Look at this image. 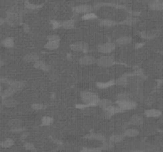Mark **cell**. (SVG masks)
<instances>
[{
    "instance_id": "1",
    "label": "cell",
    "mask_w": 163,
    "mask_h": 152,
    "mask_svg": "<svg viewBox=\"0 0 163 152\" xmlns=\"http://www.w3.org/2000/svg\"><path fill=\"white\" fill-rule=\"evenodd\" d=\"M81 99L82 100L83 102L86 104L87 107H92V106H98L100 99L98 95L92 91H85L81 92Z\"/></svg>"
},
{
    "instance_id": "2",
    "label": "cell",
    "mask_w": 163,
    "mask_h": 152,
    "mask_svg": "<svg viewBox=\"0 0 163 152\" xmlns=\"http://www.w3.org/2000/svg\"><path fill=\"white\" fill-rule=\"evenodd\" d=\"M97 64L103 67H109L115 64V58L111 55L101 56L97 59Z\"/></svg>"
},
{
    "instance_id": "3",
    "label": "cell",
    "mask_w": 163,
    "mask_h": 152,
    "mask_svg": "<svg viewBox=\"0 0 163 152\" xmlns=\"http://www.w3.org/2000/svg\"><path fill=\"white\" fill-rule=\"evenodd\" d=\"M118 106L124 110H131L136 108L137 104L135 101H131V100H126V101H117Z\"/></svg>"
},
{
    "instance_id": "4",
    "label": "cell",
    "mask_w": 163,
    "mask_h": 152,
    "mask_svg": "<svg viewBox=\"0 0 163 152\" xmlns=\"http://www.w3.org/2000/svg\"><path fill=\"white\" fill-rule=\"evenodd\" d=\"M115 48V44L111 42H106L98 46V51L100 53H110Z\"/></svg>"
},
{
    "instance_id": "5",
    "label": "cell",
    "mask_w": 163,
    "mask_h": 152,
    "mask_svg": "<svg viewBox=\"0 0 163 152\" xmlns=\"http://www.w3.org/2000/svg\"><path fill=\"white\" fill-rule=\"evenodd\" d=\"M97 63V59L96 57L92 55H85L80 58L79 59V63L83 66H92V64Z\"/></svg>"
},
{
    "instance_id": "6",
    "label": "cell",
    "mask_w": 163,
    "mask_h": 152,
    "mask_svg": "<svg viewBox=\"0 0 163 152\" xmlns=\"http://www.w3.org/2000/svg\"><path fill=\"white\" fill-rule=\"evenodd\" d=\"M70 48L74 51H87L88 50V44L85 42H75L70 45Z\"/></svg>"
},
{
    "instance_id": "7",
    "label": "cell",
    "mask_w": 163,
    "mask_h": 152,
    "mask_svg": "<svg viewBox=\"0 0 163 152\" xmlns=\"http://www.w3.org/2000/svg\"><path fill=\"white\" fill-rule=\"evenodd\" d=\"M22 17L19 13H10L8 17H6V21L10 25H15L21 21Z\"/></svg>"
},
{
    "instance_id": "8",
    "label": "cell",
    "mask_w": 163,
    "mask_h": 152,
    "mask_svg": "<svg viewBox=\"0 0 163 152\" xmlns=\"http://www.w3.org/2000/svg\"><path fill=\"white\" fill-rule=\"evenodd\" d=\"M92 10V7L89 5H81L74 8V12L76 13H91Z\"/></svg>"
},
{
    "instance_id": "9",
    "label": "cell",
    "mask_w": 163,
    "mask_h": 152,
    "mask_svg": "<svg viewBox=\"0 0 163 152\" xmlns=\"http://www.w3.org/2000/svg\"><path fill=\"white\" fill-rule=\"evenodd\" d=\"M145 116H147V117H158L161 115V110L157 109V108H150V109H148V110L145 111Z\"/></svg>"
},
{
    "instance_id": "10",
    "label": "cell",
    "mask_w": 163,
    "mask_h": 152,
    "mask_svg": "<svg viewBox=\"0 0 163 152\" xmlns=\"http://www.w3.org/2000/svg\"><path fill=\"white\" fill-rule=\"evenodd\" d=\"M2 104L5 108H14L17 106L18 101L14 98H6L2 100Z\"/></svg>"
},
{
    "instance_id": "11",
    "label": "cell",
    "mask_w": 163,
    "mask_h": 152,
    "mask_svg": "<svg viewBox=\"0 0 163 152\" xmlns=\"http://www.w3.org/2000/svg\"><path fill=\"white\" fill-rule=\"evenodd\" d=\"M149 6L153 10H163V2L161 0H152Z\"/></svg>"
},
{
    "instance_id": "12",
    "label": "cell",
    "mask_w": 163,
    "mask_h": 152,
    "mask_svg": "<svg viewBox=\"0 0 163 152\" xmlns=\"http://www.w3.org/2000/svg\"><path fill=\"white\" fill-rule=\"evenodd\" d=\"M34 66L35 68L38 69V70H44V71H47V70H49L50 69V65L45 63L44 61L40 60V59L37 61V62H35Z\"/></svg>"
},
{
    "instance_id": "13",
    "label": "cell",
    "mask_w": 163,
    "mask_h": 152,
    "mask_svg": "<svg viewBox=\"0 0 163 152\" xmlns=\"http://www.w3.org/2000/svg\"><path fill=\"white\" fill-rule=\"evenodd\" d=\"M131 40H132V39H131L130 36H122L115 40V44L119 46L127 45V44H129L130 42H131Z\"/></svg>"
},
{
    "instance_id": "14",
    "label": "cell",
    "mask_w": 163,
    "mask_h": 152,
    "mask_svg": "<svg viewBox=\"0 0 163 152\" xmlns=\"http://www.w3.org/2000/svg\"><path fill=\"white\" fill-rule=\"evenodd\" d=\"M9 86H10V87H11L14 90L18 91V90H21L22 89H23V87L25 86V84L21 81H10Z\"/></svg>"
},
{
    "instance_id": "15",
    "label": "cell",
    "mask_w": 163,
    "mask_h": 152,
    "mask_svg": "<svg viewBox=\"0 0 163 152\" xmlns=\"http://www.w3.org/2000/svg\"><path fill=\"white\" fill-rule=\"evenodd\" d=\"M60 46V43L58 40H48V42L45 44V48L49 50L58 49Z\"/></svg>"
},
{
    "instance_id": "16",
    "label": "cell",
    "mask_w": 163,
    "mask_h": 152,
    "mask_svg": "<svg viewBox=\"0 0 163 152\" xmlns=\"http://www.w3.org/2000/svg\"><path fill=\"white\" fill-rule=\"evenodd\" d=\"M24 60L26 63H35L39 60V56L35 53H28L24 56Z\"/></svg>"
},
{
    "instance_id": "17",
    "label": "cell",
    "mask_w": 163,
    "mask_h": 152,
    "mask_svg": "<svg viewBox=\"0 0 163 152\" xmlns=\"http://www.w3.org/2000/svg\"><path fill=\"white\" fill-rule=\"evenodd\" d=\"M142 123H143V120L138 115H134L133 116H131L130 120V124L132 125H140Z\"/></svg>"
},
{
    "instance_id": "18",
    "label": "cell",
    "mask_w": 163,
    "mask_h": 152,
    "mask_svg": "<svg viewBox=\"0 0 163 152\" xmlns=\"http://www.w3.org/2000/svg\"><path fill=\"white\" fill-rule=\"evenodd\" d=\"M115 81H108V82H98L96 84L97 87L99 89H108V88L111 87L113 85H115Z\"/></svg>"
},
{
    "instance_id": "19",
    "label": "cell",
    "mask_w": 163,
    "mask_h": 152,
    "mask_svg": "<svg viewBox=\"0 0 163 152\" xmlns=\"http://www.w3.org/2000/svg\"><path fill=\"white\" fill-rule=\"evenodd\" d=\"M100 25L104 27H108V28H110V27H112L115 25V21L108 18L103 19V20H100Z\"/></svg>"
},
{
    "instance_id": "20",
    "label": "cell",
    "mask_w": 163,
    "mask_h": 152,
    "mask_svg": "<svg viewBox=\"0 0 163 152\" xmlns=\"http://www.w3.org/2000/svg\"><path fill=\"white\" fill-rule=\"evenodd\" d=\"M115 83L119 86H125L129 83L128 82V76L127 75H123L119 77L116 81H115Z\"/></svg>"
},
{
    "instance_id": "21",
    "label": "cell",
    "mask_w": 163,
    "mask_h": 152,
    "mask_svg": "<svg viewBox=\"0 0 163 152\" xmlns=\"http://www.w3.org/2000/svg\"><path fill=\"white\" fill-rule=\"evenodd\" d=\"M15 93H16V90H14V89H12L11 87L7 88V89H5V90H4V91L2 93V100H4V99H6V97H10V96L14 95Z\"/></svg>"
},
{
    "instance_id": "22",
    "label": "cell",
    "mask_w": 163,
    "mask_h": 152,
    "mask_svg": "<svg viewBox=\"0 0 163 152\" xmlns=\"http://www.w3.org/2000/svg\"><path fill=\"white\" fill-rule=\"evenodd\" d=\"M2 45L5 48H12L14 45V40L12 37H7L2 40Z\"/></svg>"
},
{
    "instance_id": "23",
    "label": "cell",
    "mask_w": 163,
    "mask_h": 152,
    "mask_svg": "<svg viewBox=\"0 0 163 152\" xmlns=\"http://www.w3.org/2000/svg\"><path fill=\"white\" fill-rule=\"evenodd\" d=\"M111 105H112V103H111V101H110L109 99H107V98L100 100L99 104H98V106H100V108H108V107L111 106Z\"/></svg>"
},
{
    "instance_id": "24",
    "label": "cell",
    "mask_w": 163,
    "mask_h": 152,
    "mask_svg": "<svg viewBox=\"0 0 163 152\" xmlns=\"http://www.w3.org/2000/svg\"><path fill=\"white\" fill-rule=\"evenodd\" d=\"M8 125L13 127V128H18V127H21L22 121L18 119H12L8 122Z\"/></svg>"
},
{
    "instance_id": "25",
    "label": "cell",
    "mask_w": 163,
    "mask_h": 152,
    "mask_svg": "<svg viewBox=\"0 0 163 152\" xmlns=\"http://www.w3.org/2000/svg\"><path fill=\"white\" fill-rule=\"evenodd\" d=\"M62 26L63 28H66V29H71L74 27V21L72 20V19H68V20H65L62 22Z\"/></svg>"
},
{
    "instance_id": "26",
    "label": "cell",
    "mask_w": 163,
    "mask_h": 152,
    "mask_svg": "<svg viewBox=\"0 0 163 152\" xmlns=\"http://www.w3.org/2000/svg\"><path fill=\"white\" fill-rule=\"evenodd\" d=\"M157 35V32L155 31H144L141 33V36L144 38H153Z\"/></svg>"
},
{
    "instance_id": "27",
    "label": "cell",
    "mask_w": 163,
    "mask_h": 152,
    "mask_svg": "<svg viewBox=\"0 0 163 152\" xmlns=\"http://www.w3.org/2000/svg\"><path fill=\"white\" fill-rule=\"evenodd\" d=\"M138 135V131L134 128H129L125 131V135L129 137H134Z\"/></svg>"
},
{
    "instance_id": "28",
    "label": "cell",
    "mask_w": 163,
    "mask_h": 152,
    "mask_svg": "<svg viewBox=\"0 0 163 152\" xmlns=\"http://www.w3.org/2000/svg\"><path fill=\"white\" fill-rule=\"evenodd\" d=\"M86 138L88 139H96V140H104V136L102 135H100V134H92V135H87Z\"/></svg>"
},
{
    "instance_id": "29",
    "label": "cell",
    "mask_w": 163,
    "mask_h": 152,
    "mask_svg": "<svg viewBox=\"0 0 163 152\" xmlns=\"http://www.w3.org/2000/svg\"><path fill=\"white\" fill-rule=\"evenodd\" d=\"M123 136L120 134H115V135H113L112 136H111L110 138V141L112 142H119L123 140Z\"/></svg>"
},
{
    "instance_id": "30",
    "label": "cell",
    "mask_w": 163,
    "mask_h": 152,
    "mask_svg": "<svg viewBox=\"0 0 163 152\" xmlns=\"http://www.w3.org/2000/svg\"><path fill=\"white\" fill-rule=\"evenodd\" d=\"M14 145V140L11 139H6L4 141H2V143H1V146L2 147H5V148H7V147H10Z\"/></svg>"
},
{
    "instance_id": "31",
    "label": "cell",
    "mask_w": 163,
    "mask_h": 152,
    "mask_svg": "<svg viewBox=\"0 0 163 152\" xmlns=\"http://www.w3.org/2000/svg\"><path fill=\"white\" fill-rule=\"evenodd\" d=\"M154 84H155V82H151V81L149 80V81H147V82H146L144 83L143 86L144 89H145L146 91H150V89H153V88L154 87Z\"/></svg>"
},
{
    "instance_id": "32",
    "label": "cell",
    "mask_w": 163,
    "mask_h": 152,
    "mask_svg": "<svg viewBox=\"0 0 163 152\" xmlns=\"http://www.w3.org/2000/svg\"><path fill=\"white\" fill-rule=\"evenodd\" d=\"M53 123V118L50 116H44L42 119V124L43 126H49Z\"/></svg>"
},
{
    "instance_id": "33",
    "label": "cell",
    "mask_w": 163,
    "mask_h": 152,
    "mask_svg": "<svg viewBox=\"0 0 163 152\" xmlns=\"http://www.w3.org/2000/svg\"><path fill=\"white\" fill-rule=\"evenodd\" d=\"M97 17V16L95 14V13H85V14H84L82 17V19L83 20H85V21H88V20H92V19H95Z\"/></svg>"
},
{
    "instance_id": "34",
    "label": "cell",
    "mask_w": 163,
    "mask_h": 152,
    "mask_svg": "<svg viewBox=\"0 0 163 152\" xmlns=\"http://www.w3.org/2000/svg\"><path fill=\"white\" fill-rule=\"evenodd\" d=\"M138 21V19L135 18V17H127V18L125 19V21H123V23H125L126 25H134V24H135V23Z\"/></svg>"
},
{
    "instance_id": "35",
    "label": "cell",
    "mask_w": 163,
    "mask_h": 152,
    "mask_svg": "<svg viewBox=\"0 0 163 152\" xmlns=\"http://www.w3.org/2000/svg\"><path fill=\"white\" fill-rule=\"evenodd\" d=\"M31 108L32 109H34V110H42L44 108V105L41 103H34L31 105Z\"/></svg>"
},
{
    "instance_id": "36",
    "label": "cell",
    "mask_w": 163,
    "mask_h": 152,
    "mask_svg": "<svg viewBox=\"0 0 163 152\" xmlns=\"http://www.w3.org/2000/svg\"><path fill=\"white\" fill-rule=\"evenodd\" d=\"M100 149L99 148H96V147H94V148H88V147H85V148H83L82 150H81V152H100Z\"/></svg>"
},
{
    "instance_id": "37",
    "label": "cell",
    "mask_w": 163,
    "mask_h": 152,
    "mask_svg": "<svg viewBox=\"0 0 163 152\" xmlns=\"http://www.w3.org/2000/svg\"><path fill=\"white\" fill-rule=\"evenodd\" d=\"M25 6L26 8H28V9H32V10L37 9V8L39 7V6H38V5H35V4H32V3H30V2H26Z\"/></svg>"
},
{
    "instance_id": "38",
    "label": "cell",
    "mask_w": 163,
    "mask_h": 152,
    "mask_svg": "<svg viewBox=\"0 0 163 152\" xmlns=\"http://www.w3.org/2000/svg\"><path fill=\"white\" fill-rule=\"evenodd\" d=\"M103 148L105 149V150H110L113 147V144H112V142H104L103 146H102Z\"/></svg>"
},
{
    "instance_id": "39",
    "label": "cell",
    "mask_w": 163,
    "mask_h": 152,
    "mask_svg": "<svg viewBox=\"0 0 163 152\" xmlns=\"http://www.w3.org/2000/svg\"><path fill=\"white\" fill-rule=\"evenodd\" d=\"M47 39H48V40H58V41L60 40L59 36L58 35H51V36H48Z\"/></svg>"
},
{
    "instance_id": "40",
    "label": "cell",
    "mask_w": 163,
    "mask_h": 152,
    "mask_svg": "<svg viewBox=\"0 0 163 152\" xmlns=\"http://www.w3.org/2000/svg\"><path fill=\"white\" fill-rule=\"evenodd\" d=\"M51 23H52L53 28H58V27L61 25V23H60L59 21H55V20H53V21H51Z\"/></svg>"
},
{
    "instance_id": "41",
    "label": "cell",
    "mask_w": 163,
    "mask_h": 152,
    "mask_svg": "<svg viewBox=\"0 0 163 152\" xmlns=\"http://www.w3.org/2000/svg\"><path fill=\"white\" fill-rule=\"evenodd\" d=\"M25 147L27 150H32L34 149V145L31 144V143H26V144H25Z\"/></svg>"
},
{
    "instance_id": "42",
    "label": "cell",
    "mask_w": 163,
    "mask_h": 152,
    "mask_svg": "<svg viewBox=\"0 0 163 152\" xmlns=\"http://www.w3.org/2000/svg\"><path fill=\"white\" fill-rule=\"evenodd\" d=\"M116 1H118V2H126V0H116Z\"/></svg>"
},
{
    "instance_id": "43",
    "label": "cell",
    "mask_w": 163,
    "mask_h": 152,
    "mask_svg": "<svg viewBox=\"0 0 163 152\" xmlns=\"http://www.w3.org/2000/svg\"><path fill=\"white\" fill-rule=\"evenodd\" d=\"M131 152H143L142 150H133V151Z\"/></svg>"
},
{
    "instance_id": "44",
    "label": "cell",
    "mask_w": 163,
    "mask_h": 152,
    "mask_svg": "<svg viewBox=\"0 0 163 152\" xmlns=\"http://www.w3.org/2000/svg\"><path fill=\"white\" fill-rule=\"evenodd\" d=\"M161 68H162V69H163V63H161Z\"/></svg>"
}]
</instances>
